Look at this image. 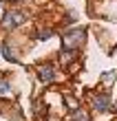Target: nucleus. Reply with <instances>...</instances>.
Segmentation results:
<instances>
[{
  "mask_svg": "<svg viewBox=\"0 0 117 121\" xmlns=\"http://www.w3.org/2000/svg\"><path fill=\"white\" fill-rule=\"evenodd\" d=\"M82 40H84V31H82V29L69 31V33H64V38H62V42H64V46H66V48L80 46V44H82Z\"/></svg>",
  "mask_w": 117,
  "mask_h": 121,
  "instance_id": "f257e3e1",
  "label": "nucleus"
},
{
  "mask_svg": "<svg viewBox=\"0 0 117 121\" xmlns=\"http://www.w3.org/2000/svg\"><path fill=\"white\" fill-rule=\"evenodd\" d=\"M24 20L22 13H18V11H7L5 13V20H2V24L7 26V29H13V26H18L20 22Z\"/></svg>",
  "mask_w": 117,
  "mask_h": 121,
  "instance_id": "f03ea898",
  "label": "nucleus"
},
{
  "mask_svg": "<svg viewBox=\"0 0 117 121\" xmlns=\"http://www.w3.org/2000/svg\"><path fill=\"white\" fill-rule=\"evenodd\" d=\"M38 73H40L42 82H53V68H51V66H40Z\"/></svg>",
  "mask_w": 117,
  "mask_h": 121,
  "instance_id": "7ed1b4c3",
  "label": "nucleus"
},
{
  "mask_svg": "<svg viewBox=\"0 0 117 121\" xmlns=\"http://www.w3.org/2000/svg\"><path fill=\"white\" fill-rule=\"evenodd\" d=\"M95 106H97L99 110H106V108H108V99H106V95H97V97H95Z\"/></svg>",
  "mask_w": 117,
  "mask_h": 121,
  "instance_id": "20e7f679",
  "label": "nucleus"
},
{
  "mask_svg": "<svg viewBox=\"0 0 117 121\" xmlns=\"http://www.w3.org/2000/svg\"><path fill=\"white\" fill-rule=\"evenodd\" d=\"M2 55H5V57H7V60H9V62H13V60H16V55H13V53H11V48H9V46H7V44L2 46Z\"/></svg>",
  "mask_w": 117,
  "mask_h": 121,
  "instance_id": "39448f33",
  "label": "nucleus"
},
{
  "mask_svg": "<svg viewBox=\"0 0 117 121\" xmlns=\"http://www.w3.org/2000/svg\"><path fill=\"white\" fill-rule=\"evenodd\" d=\"M9 90H11V88H9V84L2 79V82H0V92H9Z\"/></svg>",
  "mask_w": 117,
  "mask_h": 121,
  "instance_id": "423d86ee",
  "label": "nucleus"
},
{
  "mask_svg": "<svg viewBox=\"0 0 117 121\" xmlns=\"http://www.w3.org/2000/svg\"><path fill=\"white\" fill-rule=\"evenodd\" d=\"M51 38V31H40V40H49Z\"/></svg>",
  "mask_w": 117,
  "mask_h": 121,
  "instance_id": "0eeeda50",
  "label": "nucleus"
}]
</instances>
